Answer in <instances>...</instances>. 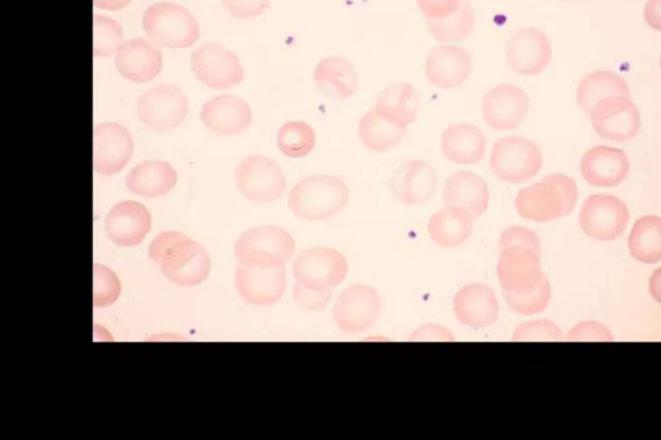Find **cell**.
<instances>
[{"label":"cell","instance_id":"1","mask_svg":"<svg viewBox=\"0 0 661 440\" xmlns=\"http://www.w3.org/2000/svg\"><path fill=\"white\" fill-rule=\"evenodd\" d=\"M149 255L162 273L180 287H193L209 278L211 261L204 248L179 231H163L149 246Z\"/></svg>","mask_w":661,"mask_h":440},{"label":"cell","instance_id":"2","mask_svg":"<svg viewBox=\"0 0 661 440\" xmlns=\"http://www.w3.org/2000/svg\"><path fill=\"white\" fill-rule=\"evenodd\" d=\"M578 198V185L571 177L551 175L518 191L516 209L522 218L551 223L570 215L577 207Z\"/></svg>","mask_w":661,"mask_h":440},{"label":"cell","instance_id":"3","mask_svg":"<svg viewBox=\"0 0 661 440\" xmlns=\"http://www.w3.org/2000/svg\"><path fill=\"white\" fill-rule=\"evenodd\" d=\"M350 201L346 183L333 176L318 175L298 181L290 191L288 205L297 217L321 222L343 211Z\"/></svg>","mask_w":661,"mask_h":440},{"label":"cell","instance_id":"4","mask_svg":"<svg viewBox=\"0 0 661 440\" xmlns=\"http://www.w3.org/2000/svg\"><path fill=\"white\" fill-rule=\"evenodd\" d=\"M295 250L293 236L279 226L253 227L234 247L238 264L261 269L283 267Z\"/></svg>","mask_w":661,"mask_h":440},{"label":"cell","instance_id":"5","mask_svg":"<svg viewBox=\"0 0 661 440\" xmlns=\"http://www.w3.org/2000/svg\"><path fill=\"white\" fill-rule=\"evenodd\" d=\"M142 26L149 39L166 48H188L199 38V26L193 14L173 2L149 7Z\"/></svg>","mask_w":661,"mask_h":440},{"label":"cell","instance_id":"6","mask_svg":"<svg viewBox=\"0 0 661 440\" xmlns=\"http://www.w3.org/2000/svg\"><path fill=\"white\" fill-rule=\"evenodd\" d=\"M489 167L497 179L509 183H523L540 173L543 154L529 139L508 136L496 142Z\"/></svg>","mask_w":661,"mask_h":440},{"label":"cell","instance_id":"7","mask_svg":"<svg viewBox=\"0 0 661 440\" xmlns=\"http://www.w3.org/2000/svg\"><path fill=\"white\" fill-rule=\"evenodd\" d=\"M540 258H542V250L529 245L500 247L497 278L504 294L526 295L538 288L545 276L540 265Z\"/></svg>","mask_w":661,"mask_h":440},{"label":"cell","instance_id":"8","mask_svg":"<svg viewBox=\"0 0 661 440\" xmlns=\"http://www.w3.org/2000/svg\"><path fill=\"white\" fill-rule=\"evenodd\" d=\"M236 182L248 201L272 203L286 191V177L279 163L267 156H247L236 168Z\"/></svg>","mask_w":661,"mask_h":440},{"label":"cell","instance_id":"9","mask_svg":"<svg viewBox=\"0 0 661 440\" xmlns=\"http://www.w3.org/2000/svg\"><path fill=\"white\" fill-rule=\"evenodd\" d=\"M347 269L350 266L343 253L329 247H311L297 255L294 275L302 286L324 290L343 283Z\"/></svg>","mask_w":661,"mask_h":440},{"label":"cell","instance_id":"10","mask_svg":"<svg viewBox=\"0 0 661 440\" xmlns=\"http://www.w3.org/2000/svg\"><path fill=\"white\" fill-rule=\"evenodd\" d=\"M629 211L619 198L594 194L582 205L579 224L589 238L611 241L621 238L627 229Z\"/></svg>","mask_w":661,"mask_h":440},{"label":"cell","instance_id":"11","mask_svg":"<svg viewBox=\"0 0 661 440\" xmlns=\"http://www.w3.org/2000/svg\"><path fill=\"white\" fill-rule=\"evenodd\" d=\"M141 122L154 131L167 132L179 127L188 116V99L173 84H160L139 99Z\"/></svg>","mask_w":661,"mask_h":440},{"label":"cell","instance_id":"12","mask_svg":"<svg viewBox=\"0 0 661 440\" xmlns=\"http://www.w3.org/2000/svg\"><path fill=\"white\" fill-rule=\"evenodd\" d=\"M197 80L215 90L232 88L244 81L245 71L237 55L217 43H205L191 55Z\"/></svg>","mask_w":661,"mask_h":440},{"label":"cell","instance_id":"13","mask_svg":"<svg viewBox=\"0 0 661 440\" xmlns=\"http://www.w3.org/2000/svg\"><path fill=\"white\" fill-rule=\"evenodd\" d=\"M380 311L378 290L366 284H354L339 296L333 307V318L341 331L355 335L373 326Z\"/></svg>","mask_w":661,"mask_h":440},{"label":"cell","instance_id":"14","mask_svg":"<svg viewBox=\"0 0 661 440\" xmlns=\"http://www.w3.org/2000/svg\"><path fill=\"white\" fill-rule=\"evenodd\" d=\"M591 122L602 139L625 142L637 136L641 114L629 97H607L594 106Z\"/></svg>","mask_w":661,"mask_h":440},{"label":"cell","instance_id":"15","mask_svg":"<svg viewBox=\"0 0 661 440\" xmlns=\"http://www.w3.org/2000/svg\"><path fill=\"white\" fill-rule=\"evenodd\" d=\"M529 96L515 84L496 85L483 99V119L496 131L517 130L528 117Z\"/></svg>","mask_w":661,"mask_h":440},{"label":"cell","instance_id":"16","mask_svg":"<svg viewBox=\"0 0 661 440\" xmlns=\"http://www.w3.org/2000/svg\"><path fill=\"white\" fill-rule=\"evenodd\" d=\"M236 288L241 298L255 307H272L282 300L287 288L286 270L261 269L238 264Z\"/></svg>","mask_w":661,"mask_h":440},{"label":"cell","instance_id":"17","mask_svg":"<svg viewBox=\"0 0 661 440\" xmlns=\"http://www.w3.org/2000/svg\"><path fill=\"white\" fill-rule=\"evenodd\" d=\"M133 155V140L127 128L118 123H99L94 130V168L97 174H119Z\"/></svg>","mask_w":661,"mask_h":440},{"label":"cell","instance_id":"18","mask_svg":"<svg viewBox=\"0 0 661 440\" xmlns=\"http://www.w3.org/2000/svg\"><path fill=\"white\" fill-rule=\"evenodd\" d=\"M151 230V212L139 202H119L114 205L105 218L106 236L114 245L120 247L141 245Z\"/></svg>","mask_w":661,"mask_h":440},{"label":"cell","instance_id":"19","mask_svg":"<svg viewBox=\"0 0 661 440\" xmlns=\"http://www.w3.org/2000/svg\"><path fill=\"white\" fill-rule=\"evenodd\" d=\"M507 57L516 73L539 75L552 61V45L548 37L538 28H523L510 38Z\"/></svg>","mask_w":661,"mask_h":440},{"label":"cell","instance_id":"20","mask_svg":"<svg viewBox=\"0 0 661 440\" xmlns=\"http://www.w3.org/2000/svg\"><path fill=\"white\" fill-rule=\"evenodd\" d=\"M471 73L472 57L465 49L458 46L433 48L426 59V78L438 88H459Z\"/></svg>","mask_w":661,"mask_h":440},{"label":"cell","instance_id":"21","mask_svg":"<svg viewBox=\"0 0 661 440\" xmlns=\"http://www.w3.org/2000/svg\"><path fill=\"white\" fill-rule=\"evenodd\" d=\"M438 174L429 163L412 160L396 170L390 180V190L397 201L417 205L428 202L436 193Z\"/></svg>","mask_w":661,"mask_h":440},{"label":"cell","instance_id":"22","mask_svg":"<svg viewBox=\"0 0 661 440\" xmlns=\"http://www.w3.org/2000/svg\"><path fill=\"white\" fill-rule=\"evenodd\" d=\"M627 154L621 148L595 146L581 159V175L595 188H615L627 179L629 174Z\"/></svg>","mask_w":661,"mask_h":440},{"label":"cell","instance_id":"23","mask_svg":"<svg viewBox=\"0 0 661 440\" xmlns=\"http://www.w3.org/2000/svg\"><path fill=\"white\" fill-rule=\"evenodd\" d=\"M163 57L158 48L146 39H131L122 43L116 56V67L126 80L147 83L161 73Z\"/></svg>","mask_w":661,"mask_h":440},{"label":"cell","instance_id":"24","mask_svg":"<svg viewBox=\"0 0 661 440\" xmlns=\"http://www.w3.org/2000/svg\"><path fill=\"white\" fill-rule=\"evenodd\" d=\"M201 118L211 132L220 136H233L251 124L252 111L245 99L223 95L204 104Z\"/></svg>","mask_w":661,"mask_h":440},{"label":"cell","instance_id":"25","mask_svg":"<svg viewBox=\"0 0 661 440\" xmlns=\"http://www.w3.org/2000/svg\"><path fill=\"white\" fill-rule=\"evenodd\" d=\"M453 311L461 324L483 329L497 321L499 302L492 288L485 284H469L453 298Z\"/></svg>","mask_w":661,"mask_h":440},{"label":"cell","instance_id":"26","mask_svg":"<svg viewBox=\"0 0 661 440\" xmlns=\"http://www.w3.org/2000/svg\"><path fill=\"white\" fill-rule=\"evenodd\" d=\"M444 202L446 205L464 209L473 218H479L485 215L488 209L487 183L479 175L461 170L446 180Z\"/></svg>","mask_w":661,"mask_h":440},{"label":"cell","instance_id":"27","mask_svg":"<svg viewBox=\"0 0 661 440\" xmlns=\"http://www.w3.org/2000/svg\"><path fill=\"white\" fill-rule=\"evenodd\" d=\"M317 90L324 97L345 99L358 90V74L351 61L340 56H330L318 62L315 70Z\"/></svg>","mask_w":661,"mask_h":440},{"label":"cell","instance_id":"28","mask_svg":"<svg viewBox=\"0 0 661 440\" xmlns=\"http://www.w3.org/2000/svg\"><path fill=\"white\" fill-rule=\"evenodd\" d=\"M486 145L485 134L473 124H453L444 132V155L458 165H475L482 160Z\"/></svg>","mask_w":661,"mask_h":440},{"label":"cell","instance_id":"29","mask_svg":"<svg viewBox=\"0 0 661 440\" xmlns=\"http://www.w3.org/2000/svg\"><path fill=\"white\" fill-rule=\"evenodd\" d=\"M177 174L167 162H142L126 177L127 189L145 198H160L176 187Z\"/></svg>","mask_w":661,"mask_h":440},{"label":"cell","instance_id":"30","mask_svg":"<svg viewBox=\"0 0 661 440\" xmlns=\"http://www.w3.org/2000/svg\"><path fill=\"white\" fill-rule=\"evenodd\" d=\"M428 233L440 247H460L472 236L473 216L464 209L446 205L430 217Z\"/></svg>","mask_w":661,"mask_h":440},{"label":"cell","instance_id":"31","mask_svg":"<svg viewBox=\"0 0 661 440\" xmlns=\"http://www.w3.org/2000/svg\"><path fill=\"white\" fill-rule=\"evenodd\" d=\"M374 108L381 116L408 128L421 111V96L411 84L396 83L381 92Z\"/></svg>","mask_w":661,"mask_h":440},{"label":"cell","instance_id":"32","mask_svg":"<svg viewBox=\"0 0 661 440\" xmlns=\"http://www.w3.org/2000/svg\"><path fill=\"white\" fill-rule=\"evenodd\" d=\"M628 83L615 71H594L582 78L578 85L577 103L582 111L591 112L597 104L607 97H629Z\"/></svg>","mask_w":661,"mask_h":440},{"label":"cell","instance_id":"33","mask_svg":"<svg viewBox=\"0 0 661 440\" xmlns=\"http://www.w3.org/2000/svg\"><path fill=\"white\" fill-rule=\"evenodd\" d=\"M406 131V127L381 116L375 108L368 110L359 122V139L374 152L390 151L400 144Z\"/></svg>","mask_w":661,"mask_h":440},{"label":"cell","instance_id":"34","mask_svg":"<svg viewBox=\"0 0 661 440\" xmlns=\"http://www.w3.org/2000/svg\"><path fill=\"white\" fill-rule=\"evenodd\" d=\"M629 251L642 264L651 265L661 261V217L637 219L629 237Z\"/></svg>","mask_w":661,"mask_h":440},{"label":"cell","instance_id":"35","mask_svg":"<svg viewBox=\"0 0 661 440\" xmlns=\"http://www.w3.org/2000/svg\"><path fill=\"white\" fill-rule=\"evenodd\" d=\"M429 32L439 41H459L473 32L474 12L468 2L461 3L457 12L445 19L429 20Z\"/></svg>","mask_w":661,"mask_h":440},{"label":"cell","instance_id":"36","mask_svg":"<svg viewBox=\"0 0 661 440\" xmlns=\"http://www.w3.org/2000/svg\"><path fill=\"white\" fill-rule=\"evenodd\" d=\"M280 151L290 158H304L316 146V132L305 122H288L281 127L276 139Z\"/></svg>","mask_w":661,"mask_h":440},{"label":"cell","instance_id":"37","mask_svg":"<svg viewBox=\"0 0 661 440\" xmlns=\"http://www.w3.org/2000/svg\"><path fill=\"white\" fill-rule=\"evenodd\" d=\"M123 32L116 20L96 14L94 17V55L108 57L122 46Z\"/></svg>","mask_w":661,"mask_h":440},{"label":"cell","instance_id":"38","mask_svg":"<svg viewBox=\"0 0 661 440\" xmlns=\"http://www.w3.org/2000/svg\"><path fill=\"white\" fill-rule=\"evenodd\" d=\"M506 296L507 304L509 308L517 312V314L521 316H534L539 314L548 307L552 296L551 283L550 280L544 276L542 283L539 284V287L531 293L526 295H510L504 294Z\"/></svg>","mask_w":661,"mask_h":440},{"label":"cell","instance_id":"39","mask_svg":"<svg viewBox=\"0 0 661 440\" xmlns=\"http://www.w3.org/2000/svg\"><path fill=\"white\" fill-rule=\"evenodd\" d=\"M120 290H122V284L118 278V275L113 272L108 266L95 264L94 265V307L95 308H108L116 304Z\"/></svg>","mask_w":661,"mask_h":440},{"label":"cell","instance_id":"40","mask_svg":"<svg viewBox=\"0 0 661 440\" xmlns=\"http://www.w3.org/2000/svg\"><path fill=\"white\" fill-rule=\"evenodd\" d=\"M511 338L516 343H523V341H551V343H556V341H563L564 335L557 324L546 321V319H540V321L517 326Z\"/></svg>","mask_w":661,"mask_h":440},{"label":"cell","instance_id":"41","mask_svg":"<svg viewBox=\"0 0 661 440\" xmlns=\"http://www.w3.org/2000/svg\"><path fill=\"white\" fill-rule=\"evenodd\" d=\"M567 341H592V343H613L614 337L611 335L606 325L597 322H582L575 325L574 329L568 333Z\"/></svg>","mask_w":661,"mask_h":440},{"label":"cell","instance_id":"42","mask_svg":"<svg viewBox=\"0 0 661 440\" xmlns=\"http://www.w3.org/2000/svg\"><path fill=\"white\" fill-rule=\"evenodd\" d=\"M294 297L303 309L319 311L329 305L332 297V289L315 290L296 283L294 287Z\"/></svg>","mask_w":661,"mask_h":440},{"label":"cell","instance_id":"43","mask_svg":"<svg viewBox=\"0 0 661 440\" xmlns=\"http://www.w3.org/2000/svg\"><path fill=\"white\" fill-rule=\"evenodd\" d=\"M227 12L233 16L248 19L260 16L268 9L270 0H223Z\"/></svg>","mask_w":661,"mask_h":440},{"label":"cell","instance_id":"44","mask_svg":"<svg viewBox=\"0 0 661 440\" xmlns=\"http://www.w3.org/2000/svg\"><path fill=\"white\" fill-rule=\"evenodd\" d=\"M417 4L429 20H440L457 12L461 0H417Z\"/></svg>","mask_w":661,"mask_h":440},{"label":"cell","instance_id":"45","mask_svg":"<svg viewBox=\"0 0 661 440\" xmlns=\"http://www.w3.org/2000/svg\"><path fill=\"white\" fill-rule=\"evenodd\" d=\"M411 341H455L450 331L438 324H425L412 333Z\"/></svg>","mask_w":661,"mask_h":440},{"label":"cell","instance_id":"46","mask_svg":"<svg viewBox=\"0 0 661 440\" xmlns=\"http://www.w3.org/2000/svg\"><path fill=\"white\" fill-rule=\"evenodd\" d=\"M645 20L650 27L661 32V0H649L645 7Z\"/></svg>","mask_w":661,"mask_h":440},{"label":"cell","instance_id":"47","mask_svg":"<svg viewBox=\"0 0 661 440\" xmlns=\"http://www.w3.org/2000/svg\"><path fill=\"white\" fill-rule=\"evenodd\" d=\"M130 3L131 0H94V4L97 7V9L108 11L122 10Z\"/></svg>","mask_w":661,"mask_h":440},{"label":"cell","instance_id":"48","mask_svg":"<svg viewBox=\"0 0 661 440\" xmlns=\"http://www.w3.org/2000/svg\"><path fill=\"white\" fill-rule=\"evenodd\" d=\"M650 294L653 300L661 304V267L656 270L650 280Z\"/></svg>","mask_w":661,"mask_h":440},{"label":"cell","instance_id":"49","mask_svg":"<svg viewBox=\"0 0 661 440\" xmlns=\"http://www.w3.org/2000/svg\"><path fill=\"white\" fill-rule=\"evenodd\" d=\"M660 67H661V57H660Z\"/></svg>","mask_w":661,"mask_h":440}]
</instances>
